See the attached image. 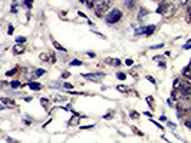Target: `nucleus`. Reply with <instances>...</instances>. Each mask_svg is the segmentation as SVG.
<instances>
[{
  "label": "nucleus",
  "instance_id": "a878e982",
  "mask_svg": "<svg viewBox=\"0 0 191 143\" xmlns=\"http://www.w3.org/2000/svg\"><path fill=\"white\" fill-rule=\"evenodd\" d=\"M132 130H134V133H136V135H139V136H142V135H144V133H142V132H139V130H138L136 127H132Z\"/></svg>",
  "mask_w": 191,
  "mask_h": 143
},
{
  "label": "nucleus",
  "instance_id": "f257e3e1",
  "mask_svg": "<svg viewBox=\"0 0 191 143\" xmlns=\"http://www.w3.org/2000/svg\"><path fill=\"white\" fill-rule=\"evenodd\" d=\"M121 17H122V11H121L119 9H112V10L105 16V20H106V23H109V24H114V23L119 22Z\"/></svg>",
  "mask_w": 191,
  "mask_h": 143
},
{
  "label": "nucleus",
  "instance_id": "f03ea898",
  "mask_svg": "<svg viewBox=\"0 0 191 143\" xmlns=\"http://www.w3.org/2000/svg\"><path fill=\"white\" fill-rule=\"evenodd\" d=\"M109 6H111V0H104L102 3H99V5L95 6L93 10H95V13H96V16L98 17H104V14L109 9Z\"/></svg>",
  "mask_w": 191,
  "mask_h": 143
},
{
  "label": "nucleus",
  "instance_id": "aec40b11",
  "mask_svg": "<svg viewBox=\"0 0 191 143\" xmlns=\"http://www.w3.org/2000/svg\"><path fill=\"white\" fill-rule=\"evenodd\" d=\"M129 116H131V119H138V117H139V113H138V112H131Z\"/></svg>",
  "mask_w": 191,
  "mask_h": 143
},
{
  "label": "nucleus",
  "instance_id": "f3484780",
  "mask_svg": "<svg viewBox=\"0 0 191 143\" xmlns=\"http://www.w3.org/2000/svg\"><path fill=\"white\" fill-rule=\"evenodd\" d=\"M69 65H71V66H82V62H81V60H76V59H75V60H72Z\"/></svg>",
  "mask_w": 191,
  "mask_h": 143
},
{
  "label": "nucleus",
  "instance_id": "1a4fd4ad",
  "mask_svg": "<svg viewBox=\"0 0 191 143\" xmlns=\"http://www.w3.org/2000/svg\"><path fill=\"white\" fill-rule=\"evenodd\" d=\"M53 46H55V49H58L59 52H66V49H65V47H63V46H62L60 43H58L56 40H53Z\"/></svg>",
  "mask_w": 191,
  "mask_h": 143
},
{
  "label": "nucleus",
  "instance_id": "ddd939ff",
  "mask_svg": "<svg viewBox=\"0 0 191 143\" xmlns=\"http://www.w3.org/2000/svg\"><path fill=\"white\" fill-rule=\"evenodd\" d=\"M154 30H155V26H149V27L145 29V34H147V36H149V34L154 33Z\"/></svg>",
  "mask_w": 191,
  "mask_h": 143
},
{
  "label": "nucleus",
  "instance_id": "4be33fe9",
  "mask_svg": "<svg viewBox=\"0 0 191 143\" xmlns=\"http://www.w3.org/2000/svg\"><path fill=\"white\" fill-rule=\"evenodd\" d=\"M112 116H114V112H109V113H106V115L104 116V119L109 120V119H112Z\"/></svg>",
  "mask_w": 191,
  "mask_h": 143
},
{
  "label": "nucleus",
  "instance_id": "423d86ee",
  "mask_svg": "<svg viewBox=\"0 0 191 143\" xmlns=\"http://www.w3.org/2000/svg\"><path fill=\"white\" fill-rule=\"evenodd\" d=\"M135 6H136V0H125V7L126 9L131 10V9H134Z\"/></svg>",
  "mask_w": 191,
  "mask_h": 143
},
{
  "label": "nucleus",
  "instance_id": "412c9836",
  "mask_svg": "<svg viewBox=\"0 0 191 143\" xmlns=\"http://www.w3.org/2000/svg\"><path fill=\"white\" fill-rule=\"evenodd\" d=\"M135 34H145V29L144 27H139L135 30Z\"/></svg>",
  "mask_w": 191,
  "mask_h": 143
},
{
  "label": "nucleus",
  "instance_id": "dca6fc26",
  "mask_svg": "<svg viewBox=\"0 0 191 143\" xmlns=\"http://www.w3.org/2000/svg\"><path fill=\"white\" fill-rule=\"evenodd\" d=\"M39 57H40V60H42V62H48V60H49V55H46V53H42Z\"/></svg>",
  "mask_w": 191,
  "mask_h": 143
},
{
  "label": "nucleus",
  "instance_id": "9d476101",
  "mask_svg": "<svg viewBox=\"0 0 191 143\" xmlns=\"http://www.w3.org/2000/svg\"><path fill=\"white\" fill-rule=\"evenodd\" d=\"M29 87L32 90H40V84L39 83H35V82H30L29 83Z\"/></svg>",
  "mask_w": 191,
  "mask_h": 143
},
{
  "label": "nucleus",
  "instance_id": "c85d7f7f",
  "mask_svg": "<svg viewBox=\"0 0 191 143\" xmlns=\"http://www.w3.org/2000/svg\"><path fill=\"white\" fill-rule=\"evenodd\" d=\"M93 125H91V126H81V129H83V130H89V129H92Z\"/></svg>",
  "mask_w": 191,
  "mask_h": 143
},
{
  "label": "nucleus",
  "instance_id": "7ed1b4c3",
  "mask_svg": "<svg viewBox=\"0 0 191 143\" xmlns=\"http://www.w3.org/2000/svg\"><path fill=\"white\" fill-rule=\"evenodd\" d=\"M83 76L86 77V79H92V80H95V82L98 83L99 79L105 76V73H102V72H96V73H86V75H83Z\"/></svg>",
  "mask_w": 191,
  "mask_h": 143
},
{
  "label": "nucleus",
  "instance_id": "20e7f679",
  "mask_svg": "<svg viewBox=\"0 0 191 143\" xmlns=\"http://www.w3.org/2000/svg\"><path fill=\"white\" fill-rule=\"evenodd\" d=\"M167 7H168V3H167V2H163V3L158 6L157 13H158V14H164V13H165V10H167Z\"/></svg>",
  "mask_w": 191,
  "mask_h": 143
},
{
  "label": "nucleus",
  "instance_id": "473e14b6",
  "mask_svg": "<svg viewBox=\"0 0 191 143\" xmlns=\"http://www.w3.org/2000/svg\"><path fill=\"white\" fill-rule=\"evenodd\" d=\"M147 79H148V80H149V82H151V83H155V79H154V77H151V76H147Z\"/></svg>",
  "mask_w": 191,
  "mask_h": 143
},
{
  "label": "nucleus",
  "instance_id": "b1692460",
  "mask_svg": "<svg viewBox=\"0 0 191 143\" xmlns=\"http://www.w3.org/2000/svg\"><path fill=\"white\" fill-rule=\"evenodd\" d=\"M16 42L17 43H25V42H26V37H22V36H20V37L16 39Z\"/></svg>",
  "mask_w": 191,
  "mask_h": 143
},
{
  "label": "nucleus",
  "instance_id": "c756f323",
  "mask_svg": "<svg viewBox=\"0 0 191 143\" xmlns=\"http://www.w3.org/2000/svg\"><path fill=\"white\" fill-rule=\"evenodd\" d=\"M7 142H9V143H19L16 139H12V138H7Z\"/></svg>",
  "mask_w": 191,
  "mask_h": 143
},
{
  "label": "nucleus",
  "instance_id": "0eeeda50",
  "mask_svg": "<svg viewBox=\"0 0 191 143\" xmlns=\"http://www.w3.org/2000/svg\"><path fill=\"white\" fill-rule=\"evenodd\" d=\"M181 89H183V82H181V79H175L174 90H181Z\"/></svg>",
  "mask_w": 191,
  "mask_h": 143
},
{
  "label": "nucleus",
  "instance_id": "bb28decb",
  "mask_svg": "<svg viewBox=\"0 0 191 143\" xmlns=\"http://www.w3.org/2000/svg\"><path fill=\"white\" fill-rule=\"evenodd\" d=\"M69 76H71V73H69V72H65V73H62V77H63V79H68Z\"/></svg>",
  "mask_w": 191,
  "mask_h": 143
},
{
  "label": "nucleus",
  "instance_id": "2eb2a0df",
  "mask_svg": "<svg viewBox=\"0 0 191 143\" xmlns=\"http://www.w3.org/2000/svg\"><path fill=\"white\" fill-rule=\"evenodd\" d=\"M164 47V43H159V44H154V46H151L149 49L151 50H158V49H163Z\"/></svg>",
  "mask_w": 191,
  "mask_h": 143
},
{
  "label": "nucleus",
  "instance_id": "9b49d317",
  "mask_svg": "<svg viewBox=\"0 0 191 143\" xmlns=\"http://www.w3.org/2000/svg\"><path fill=\"white\" fill-rule=\"evenodd\" d=\"M2 103H6V105L9 106H15V102L12 99H6V97H2Z\"/></svg>",
  "mask_w": 191,
  "mask_h": 143
},
{
  "label": "nucleus",
  "instance_id": "6ab92c4d",
  "mask_svg": "<svg viewBox=\"0 0 191 143\" xmlns=\"http://www.w3.org/2000/svg\"><path fill=\"white\" fill-rule=\"evenodd\" d=\"M10 86H12V87H19V86H20V82H17V80H12Z\"/></svg>",
  "mask_w": 191,
  "mask_h": 143
},
{
  "label": "nucleus",
  "instance_id": "f704fd0d",
  "mask_svg": "<svg viewBox=\"0 0 191 143\" xmlns=\"http://www.w3.org/2000/svg\"><path fill=\"white\" fill-rule=\"evenodd\" d=\"M7 32H9V34H12V33H13V32H15V29H13V27H12V26H10V27H9V30H7Z\"/></svg>",
  "mask_w": 191,
  "mask_h": 143
},
{
  "label": "nucleus",
  "instance_id": "5701e85b",
  "mask_svg": "<svg viewBox=\"0 0 191 143\" xmlns=\"http://www.w3.org/2000/svg\"><path fill=\"white\" fill-rule=\"evenodd\" d=\"M118 79H119V80H125L126 75H125V73H118Z\"/></svg>",
  "mask_w": 191,
  "mask_h": 143
},
{
  "label": "nucleus",
  "instance_id": "7c9ffc66",
  "mask_svg": "<svg viewBox=\"0 0 191 143\" xmlns=\"http://www.w3.org/2000/svg\"><path fill=\"white\" fill-rule=\"evenodd\" d=\"M187 13L190 14V17H191V2H190V5L187 6Z\"/></svg>",
  "mask_w": 191,
  "mask_h": 143
},
{
  "label": "nucleus",
  "instance_id": "4468645a",
  "mask_svg": "<svg viewBox=\"0 0 191 143\" xmlns=\"http://www.w3.org/2000/svg\"><path fill=\"white\" fill-rule=\"evenodd\" d=\"M116 89H118L119 92H122V93H126V92H128L126 86H124V84H118V86H116Z\"/></svg>",
  "mask_w": 191,
  "mask_h": 143
},
{
  "label": "nucleus",
  "instance_id": "cd10ccee",
  "mask_svg": "<svg viewBox=\"0 0 191 143\" xmlns=\"http://www.w3.org/2000/svg\"><path fill=\"white\" fill-rule=\"evenodd\" d=\"M183 49L184 50H188V49H191V43H186L184 46H183Z\"/></svg>",
  "mask_w": 191,
  "mask_h": 143
},
{
  "label": "nucleus",
  "instance_id": "393cba45",
  "mask_svg": "<svg viewBox=\"0 0 191 143\" xmlns=\"http://www.w3.org/2000/svg\"><path fill=\"white\" fill-rule=\"evenodd\" d=\"M40 103H42V105H43L45 107H46V105L49 103V100H48V99H45V97H42V99H40Z\"/></svg>",
  "mask_w": 191,
  "mask_h": 143
},
{
  "label": "nucleus",
  "instance_id": "f8f14e48",
  "mask_svg": "<svg viewBox=\"0 0 191 143\" xmlns=\"http://www.w3.org/2000/svg\"><path fill=\"white\" fill-rule=\"evenodd\" d=\"M45 69H36V72H35V77H40L45 75Z\"/></svg>",
  "mask_w": 191,
  "mask_h": 143
},
{
  "label": "nucleus",
  "instance_id": "a211bd4d",
  "mask_svg": "<svg viewBox=\"0 0 191 143\" xmlns=\"http://www.w3.org/2000/svg\"><path fill=\"white\" fill-rule=\"evenodd\" d=\"M17 73V69H12V70L6 72V76H13V75H16Z\"/></svg>",
  "mask_w": 191,
  "mask_h": 143
},
{
  "label": "nucleus",
  "instance_id": "72a5a7b5",
  "mask_svg": "<svg viewBox=\"0 0 191 143\" xmlns=\"http://www.w3.org/2000/svg\"><path fill=\"white\" fill-rule=\"evenodd\" d=\"M63 86H65L66 89H72V84H71V83H65V84H63Z\"/></svg>",
  "mask_w": 191,
  "mask_h": 143
},
{
  "label": "nucleus",
  "instance_id": "2f4dec72",
  "mask_svg": "<svg viewBox=\"0 0 191 143\" xmlns=\"http://www.w3.org/2000/svg\"><path fill=\"white\" fill-rule=\"evenodd\" d=\"M125 63L128 65V66H131L132 63H134V60H132V59H126V60H125Z\"/></svg>",
  "mask_w": 191,
  "mask_h": 143
},
{
  "label": "nucleus",
  "instance_id": "c9c22d12",
  "mask_svg": "<svg viewBox=\"0 0 191 143\" xmlns=\"http://www.w3.org/2000/svg\"><path fill=\"white\" fill-rule=\"evenodd\" d=\"M78 14H79V16H82V17H86V14H85V13H82V11H79Z\"/></svg>",
  "mask_w": 191,
  "mask_h": 143
},
{
  "label": "nucleus",
  "instance_id": "39448f33",
  "mask_svg": "<svg viewBox=\"0 0 191 143\" xmlns=\"http://www.w3.org/2000/svg\"><path fill=\"white\" fill-rule=\"evenodd\" d=\"M183 97H184L183 90H174V92H173V99L174 100H181Z\"/></svg>",
  "mask_w": 191,
  "mask_h": 143
},
{
  "label": "nucleus",
  "instance_id": "6e6552de",
  "mask_svg": "<svg viewBox=\"0 0 191 143\" xmlns=\"http://www.w3.org/2000/svg\"><path fill=\"white\" fill-rule=\"evenodd\" d=\"M13 52H15L16 55H22L23 52H25V47H22V46H19V44H17V46L13 47Z\"/></svg>",
  "mask_w": 191,
  "mask_h": 143
}]
</instances>
